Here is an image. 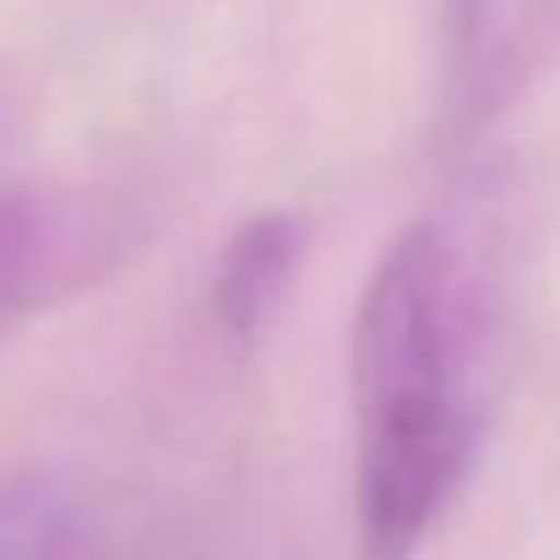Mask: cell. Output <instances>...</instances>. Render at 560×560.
<instances>
[{
    "mask_svg": "<svg viewBox=\"0 0 560 560\" xmlns=\"http://www.w3.org/2000/svg\"><path fill=\"white\" fill-rule=\"evenodd\" d=\"M298 253H303V231L292 214H253L220 253V269H214V319H220V336L231 347H253L280 298L292 287V269H298Z\"/></svg>",
    "mask_w": 560,
    "mask_h": 560,
    "instance_id": "7a4b0ae2",
    "label": "cell"
},
{
    "mask_svg": "<svg viewBox=\"0 0 560 560\" xmlns=\"http://www.w3.org/2000/svg\"><path fill=\"white\" fill-rule=\"evenodd\" d=\"M61 264V236L28 192H0V319L50 292Z\"/></svg>",
    "mask_w": 560,
    "mask_h": 560,
    "instance_id": "277c9868",
    "label": "cell"
},
{
    "mask_svg": "<svg viewBox=\"0 0 560 560\" xmlns=\"http://www.w3.org/2000/svg\"><path fill=\"white\" fill-rule=\"evenodd\" d=\"M347 385L358 423V560H412L472 451L456 258L434 225H412L380 253L352 319Z\"/></svg>",
    "mask_w": 560,
    "mask_h": 560,
    "instance_id": "6da1fadb",
    "label": "cell"
},
{
    "mask_svg": "<svg viewBox=\"0 0 560 560\" xmlns=\"http://www.w3.org/2000/svg\"><path fill=\"white\" fill-rule=\"evenodd\" d=\"M0 560H100L89 516L50 483L0 489Z\"/></svg>",
    "mask_w": 560,
    "mask_h": 560,
    "instance_id": "3957f363",
    "label": "cell"
}]
</instances>
